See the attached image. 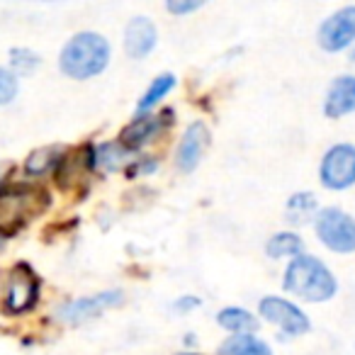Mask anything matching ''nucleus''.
Masks as SVG:
<instances>
[{
  "instance_id": "obj_14",
  "label": "nucleus",
  "mask_w": 355,
  "mask_h": 355,
  "mask_svg": "<svg viewBox=\"0 0 355 355\" xmlns=\"http://www.w3.org/2000/svg\"><path fill=\"white\" fill-rule=\"evenodd\" d=\"M219 326H224L227 331H234V336H243L248 331L258 329V321L251 311L241 309V306H227V309L219 311L217 316Z\"/></svg>"
},
{
  "instance_id": "obj_12",
  "label": "nucleus",
  "mask_w": 355,
  "mask_h": 355,
  "mask_svg": "<svg viewBox=\"0 0 355 355\" xmlns=\"http://www.w3.org/2000/svg\"><path fill=\"white\" fill-rule=\"evenodd\" d=\"M158 40L156 25L148 17H134L124 30V49L132 59H144L153 51Z\"/></svg>"
},
{
  "instance_id": "obj_16",
  "label": "nucleus",
  "mask_w": 355,
  "mask_h": 355,
  "mask_svg": "<svg viewBox=\"0 0 355 355\" xmlns=\"http://www.w3.org/2000/svg\"><path fill=\"white\" fill-rule=\"evenodd\" d=\"M266 251H268V256H270V258L292 256V261H295V258H300L302 251H304V241L300 239V234L280 232V234H275L270 241H268Z\"/></svg>"
},
{
  "instance_id": "obj_11",
  "label": "nucleus",
  "mask_w": 355,
  "mask_h": 355,
  "mask_svg": "<svg viewBox=\"0 0 355 355\" xmlns=\"http://www.w3.org/2000/svg\"><path fill=\"white\" fill-rule=\"evenodd\" d=\"M207 146H209V129L205 127V122H193L188 127V132L183 134L180 144H178V156H175L178 168L183 173L195 171L198 163L202 161Z\"/></svg>"
},
{
  "instance_id": "obj_13",
  "label": "nucleus",
  "mask_w": 355,
  "mask_h": 355,
  "mask_svg": "<svg viewBox=\"0 0 355 355\" xmlns=\"http://www.w3.org/2000/svg\"><path fill=\"white\" fill-rule=\"evenodd\" d=\"M353 110H355V76H338V78L329 85L324 112H326V117L338 119V117L350 114Z\"/></svg>"
},
{
  "instance_id": "obj_24",
  "label": "nucleus",
  "mask_w": 355,
  "mask_h": 355,
  "mask_svg": "<svg viewBox=\"0 0 355 355\" xmlns=\"http://www.w3.org/2000/svg\"><path fill=\"white\" fill-rule=\"evenodd\" d=\"M156 166H158V163L153 161V158H146L144 163H137L134 168H129V173H132V178L134 175H144V173H153V171H156Z\"/></svg>"
},
{
  "instance_id": "obj_10",
  "label": "nucleus",
  "mask_w": 355,
  "mask_h": 355,
  "mask_svg": "<svg viewBox=\"0 0 355 355\" xmlns=\"http://www.w3.org/2000/svg\"><path fill=\"white\" fill-rule=\"evenodd\" d=\"M171 114H173L171 110H166V112H161V114H141V117L132 119V122L122 129L119 144H122L124 148H129V151L144 146V144H148L153 137H158V134L171 124Z\"/></svg>"
},
{
  "instance_id": "obj_21",
  "label": "nucleus",
  "mask_w": 355,
  "mask_h": 355,
  "mask_svg": "<svg viewBox=\"0 0 355 355\" xmlns=\"http://www.w3.org/2000/svg\"><path fill=\"white\" fill-rule=\"evenodd\" d=\"M17 95V76L0 66V105L12 103Z\"/></svg>"
},
{
  "instance_id": "obj_17",
  "label": "nucleus",
  "mask_w": 355,
  "mask_h": 355,
  "mask_svg": "<svg viewBox=\"0 0 355 355\" xmlns=\"http://www.w3.org/2000/svg\"><path fill=\"white\" fill-rule=\"evenodd\" d=\"M132 151L124 148L119 141H107L95 151V161L100 163V168L105 171H119V168H127L132 161Z\"/></svg>"
},
{
  "instance_id": "obj_7",
  "label": "nucleus",
  "mask_w": 355,
  "mask_h": 355,
  "mask_svg": "<svg viewBox=\"0 0 355 355\" xmlns=\"http://www.w3.org/2000/svg\"><path fill=\"white\" fill-rule=\"evenodd\" d=\"M258 311L263 319L275 324L285 336H302L309 331V319L304 311L282 297H263Z\"/></svg>"
},
{
  "instance_id": "obj_27",
  "label": "nucleus",
  "mask_w": 355,
  "mask_h": 355,
  "mask_svg": "<svg viewBox=\"0 0 355 355\" xmlns=\"http://www.w3.org/2000/svg\"><path fill=\"white\" fill-rule=\"evenodd\" d=\"M180 355H198V353H180Z\"/></svg>"
},
{
  "instance_id": "obj_28",
  "label": "nucleus",
  "mask_w": 355,
  "mask_h": 355,
  "mask_svg": "<svg viewBox=\"0 0 355 355\" xmlns=\"http://www.w3.org/2000/svg\"><path fill=\"white\" fill-rule=\"evenodd\" d=\"M0 246H3V234H0Z\"/></svg>"
},
{
  "instance_id": "obj_19",
  "label": "nucleus",
  "mask_w": 355,
  "mask_h": 355,
  "mask_svg": "<svg viewBox=\"0 0 355 355\" xmlns=\"http://www.w3.org/2000/svg\"><path fill=\"white\" fill-rule=\"evenodd\" d=\"M173 88H175V76H173V73L156 76V78H153V83L148 85V90L144 93V98L139 100L137 110H139V112H146V110L156 107V105L161 103V100L166 98Z\"/></svg>"
},
{
  "instance_id": "obj_23",
  "label": "nucleus",
  "mask_w": 355,
  "mask_h": 355,
  "mask_svg": "<svg viewBox=\"0 0 355 355\" xmlns=\"http://www.w3.org/2000/svg\"><path fill=\"white\" fill-rule=\"evenodd\" d=\"M202 6H205L202 0H168V10L173 15H188L193 10H200Z\"/></svg>"
},
{
  "instance_id": "obj_26",
  "label": "nucleus",
  "mask_w": 355,
  "mask_h": 355,
  "mask_svg": "<svg viewBox=\"0 0 355 355\" xmlns=\"http://www.w3.org/2000/svg\"><path fill=\"white\" fill-rule=\"evenodd\" d=\"M3 178H6V175H3V168H0V183H3Z\"/></svg>"
},
{
  "instance_id": "obj_20",
  "label": "nucleus",
  "mask_w": 355,
  "mask_h": 355,
  "mask_svg": "<svg viewBox=\"0 0 355 355\" xmlns=\"http://www.w3.org/2000/svg\"><path fill=\"white\" fill-rule=\"evenodd\" d=\"M10 61H12V69H15L17 73H22V76L32 73V71L40 66V56H37L35 51H30V49H12L10 51Z\"/></svg>"
},
{
  "instance_id": "obj_22",
  "label": "nucleus",
  "mask_w": 355,
  "mask_h": 355,
  "mask_svg": "<svg viewBox=\"0 0 355 355\" xmlns=\"http://www.w3.org/2000/svg\"><path fill=\"white\" fill-rule=\"evenodd\" d=\"M287 207H290L295 214H306V212H314L316 200H314V195H309V193H297L290 198Z\"/></svg>"
},
{
  "instance_id": "obj_15",
  "label": "nucleus",
  "mask_w": 355,
  "mask_h": 355,
  "mask_svg": "<svg viewBox=\"0 0 355 355\" xmlns=\"http://www.w3.org/2000/svg\"><path fill=\"white\" fill-rule=\"evenodd\" d=\"M64 148L61 146H46V148H37L30 153V158L25 161V173L27 175H44L51 168H56L64 161Z\"/></svg>"
},
{
  "instance_id": "obj_2",
  "label": "nucleus",
  "mask_w": 355,
  "mask_h": 355,
  "mask_svg": "<svg viewBox=\"0 0 355 355\" xmlns=\"http://www.w3.org/2000/svg\"><path fill=\"white\" fill-rule=\"evenodd\" d=\"M285 290L304 302H326L336 295L338 282L334 272L314 256H300L285 270Z\"/></svg>"
},
{
  "instance_id": "obj_29",
  "label": "nucleus",
  "mask_w": 355,
  "mask_h": 355,
  "mask_svg": "<svg viewBox=\"0 0 355 355\" xmlns=\"http://www.w3.org/2000/svg\"><path fill=\"white\" fill-rule=\"evenodd\" d=\"M353 59H355V51H353Z\"/></svg>"
},
{
  "instance_id": "obj_25",
  "label": "nucleus",
  "mask_w": 355,
  "mask_h": 355,
  "mask_svg": "<svg viewBox=\"0 0 355 355\" xmlns=\"http://www.w3.org/2000/svg\"><path fill=\"white\" fill-rule=\"evenodd\" d=\"M193 306H200L198 297H180V300L175 302V309L178 311H190Z\"/></svg>"
},
{
  "instance_id": "obj_6",
  "label": "nucleus",
  "mask_w": 355,
  "mask_h": 355,
  "mask_svg": "<svg viewBox=\"0 0 355 355\" xmlns=\"http://www.w3.org/2000/svg\"><path fill=\"white\" fill-rule=\"evenodd\" d=\"M37 300H40V277L30 266H15L8 275L3 309L8 314H22V311H30Z\"/></svg>"
},
{
  "instance_id": "obj_3",
  "label": "nucleus",
  "mask_w": 355,
  "mask_h": 355,
  "mask_svg": "<svg viewBox=\"0 0 355 355\" xmlns=\"http://www.w3.org/2000/svg\"><path fill=\"white\" fill-rule=\"evenodd\" d=\"M49 205L44 190L17 188L10 193H0V232H15L30 217L40 214Z\"/></svg>"
},
{
  "instance_id": "obj_5",
  "label": "nucleus",
  "mask_w": 355,
  "mask_h": 355,
  "mask_svg": "<svg viewBox=\"0 0 355 355\" xmlns=\"http://www.w3.org/2000/svg\"><path fill=\"white\" fill-rule=\"evenodd\" d=\"M321 185L329 190H345L355 185V146L336 144L324 153L319 166Z\"/></svg>"
},
{
  "instance_id": "obj_18",
  "label": "nucleus",
  "mask_w": 355,
  "mask_h": 355,
  "mask_svg": "<svg viewBox=\"0 0 355 355\" xmlns=\"http://www.w3.org/2000/svg\"><path fill=\"white\" fill-rule=\"evenodd\" d=\"M222 355H272L268 343H263L261 338L251 334L243 336H232L227 343L222 345Z\"/></svg>"
},
{
  "instance_id": "obj_8",
  "label": "nucleus",
  "mask_w": 355,
  "mask_h": 355,
  "mask_svg": "<svg viewBox=\"0 0 355 355\" xmlns=\"http://www.w3.org/2000/svg\"><path fill=\"white\" fill-rule=\"evenodd\" d=\"M124 295L119 290H105L98 292V295H90V297H80V300H73L69 304L59 306L56 316L66 324H83V321H90L95 316H100L105 309L110 306H117L122 304Z\"/></svg>"
},
{
  "instance_id": "obj_1",
  "label": "nucleus",
  "mask_w": 355,
  "mask_h": 355,
  "mask_svg": "<svg viewBox=\"0 0 355 355\" xmlns=\"http://www.w3.org/2000/svg\"><path fill=\"white\" fill-rule=\"evenodd\" d=\"M107 64L110 44L103 35H95V32H80L71 37L59 56V69L76 80H88L103 73Z\"/></svg>"
},
{
  "instance_id": "obj_9",
  "label": "nucleus",
  "mask_w": 355,
  "mask_h": 355,
  "mask_svg": "<svg viewBox=\"0 0 355 355\" xmlns=\"http://www.w3.org/2000/svg\"><path fill=\"white\" fill-rule=\"evenodd\" d=\"M355 40V6H345L326 17L319 27V46L326 51H343Z\"/></svg>"
},
{
  "instance_id": "obj_4",
  "label": "nucleus",
  "mask_w": 355,
  "mask_h": 355,
  "mask_svg": "<svg viewBox=\"0 0 355 355\" xmlns=\"http://www.w3.org/2000/svg\"><path fill=\"white\" fill-rule=\"evenodd\" d=\"M316 236L321 239L326 248L336 253L355 251V219L338 207H326L316 214Z\"/></svg>"
}]
</instances>
